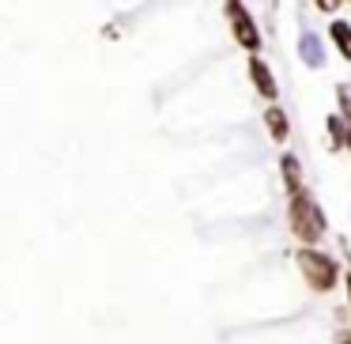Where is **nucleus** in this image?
I'll return each mask as SVG.
<instances>
[{
    "instance_id": "2",
    "label": "nucleus",
    "mask_w": 351,
    "mask_h": 344,
    "mask_svg": "<svg viewBox=\"0 0 351 344\" xmlns=\"http://www.w3.org/2000/svg\"><path fill=\"white\" fill-rule=\"evenodd\" d=\"M295 257H298V268H302L306 284H310L313 291H332L336 288V280H340V265H336L328 253L313 250V246H302Z\"/></svg>"
},
{
    "instance_id": "7",
    "label": "nucleus",
    "mask_w": 351,
    "mask_h": 344,
    "mask_svg": "<svg viewBox=\"0 0 351 344\" xmlns=\"http://www.w3.org/2000/svg\"><path fill=\"white\" fill-rule=\"evenodd\" d=\"M298 54H302V61L313 65V69H321V65H325V49H321L317 34H302V46H298Z\"/></svg>"
},
{
    "instance_id": "5",
    "label": "nucleus",
    "mask_w": 351,
    "mask_h": 344,
    "mask_svg": "<svg viewBox=\"0 0 351 344\" xmlns=\"http://www.w3.org/2000/svg\"><path fill=\"white\" fill-rule=\"evenodd\" d=\"M265 125H268V137L280 140V144L291 137V122H287V114H283L280 106H268L265 110Z\"/></svg>"
},
{
    "instance_id": "11",
    "label": "nucleus",
    "mask_w": 351,
    "mask_h": 344,
    "mask_svg": "<svg viewBox=\"0 0 351 344\" xmlns=\"http://www.w3.org/2000/svg\"><path fill=\"white\" fill-rule=\"evenodd\" d=\"M336 344H351V333H348V329H343V333L336 336Z\"/></svg>"
},
{
    "instance_id": "6",
    "label": "nucleus",
    "mask_w": 351,
    "mask_h": 344,
    "mask_svg": "<svg viewBox=\"0 0 351 344\" xmlns=\"http://www.w3.org/2000/svg\"><path fill=\"white\" fill-rule=\"evenodd\" d=\"M283 182H287V197L295 200L298 193H306L302 190V174H298V159L295 155H283Z\"/></svg>"
},
{
    "instance_id": "3",
    "label": "nucleus",
    "mask_w": 351,
    "mask_h": 344,
    "mask_svg": "<svg viewBox=\"0 0 351 344\" xmlns=\"http://www.w3.org/2000/svg\"><path fill=\"white\" fill-rule=\"evenodd\" d=\"M223 16L230 19V27H234L238 46L250 49V54H257V49H261V31H257V23H253V16L245 12V4L230 0V4H223Z\"/></svg>"
},
{
    "instance_id": "1",
    "label": "nucleus",
    "mask_w": 351,
    "mask_h": 344,
    "mask_svg": "<svg viewBox=\"0 0 351 344\" xmlns=\"http://www.w3.org/2000/svg\"><path fill=\"white\" fill-rule=\"evenodd\" d=\"M287 220H291V231H295V235L302 238L306 246H313L321 235H325V212H321V208L313 205L310 193H298V197L291 200Z\"/></svg>"
},
{
    "instance_id": "9",
    "label": "nucleus",
    "mask_w": 351,
    "mask_h": 344,
    "mask_svg": "<svg viewBox=\"0 0 351 344\" xmlns=\"http://www.w3.org/2000/svg\"><path fill=\"white\" fill-rule=\"evenodd\" d=\"M328 133H332V137H328V144H332L336 152H340V148L348 144V137H351V125L343 122L340 114H332V117H328Z\"/></svg>"
},
{
    "instance_id": "10",
    "label": "nucleus",
    "mask_w": 351,
    "mask_h": 344,
    "mask_svg": "<svg viewBox=\"0 0 351 344\" xmlns=\"http://www.w3.org/2000/svg\"><path fill=\"white\" fill-rule=\"evenodd\" d=\"M336 99H340V114H343V122L351 125V84H340V87H336Z\"/></svg>"
},
{
    "instance_id": "12",
    "label": "nucleus",
    "mask_w": 351,
    "mask_h": 344,
    "mask_svg": "<svg viewBox=\"0 0 351 344\" xmlns=\"http://www.w3.org/2000/svg\"><path fill=\"white\" fill-rule=\"evenodd\" d=\"M348 295H351V276H348Z\"/></svg>"
},
{
    "instance_id": "13",
    "label": "nucleus",
    "mask_w": 351,
    "mask_h": 344,
    "mask_svg": "<svg viewBox=\"0 0 351 344\" xmlns=\"http://www.w3.org/2000/svg\"><path fill=\"white\" fill-rule=\"evenodd\" d=\"M348 148H351V137H348Z\"/></svg>"
},
{
    "instance_id": "8",
    "label": "nucleus",
    "mask_w": 351,
    "mask_h": 344,
    "mask_svg": "<svg viewBox=\"0 0 351 344\" xmlns=\"http://www.w3.org/2000/svg\"><path fill=\"white\" fill-rule=\"evenodd\" d=\"M328 34H332L336 49H340V54L351 61V23H348V19H332V27H328Z\"/></svg>"
},
{
    "instance_id": "4",
    "label": "nucleus",
    "mask_w": 351,
    "mask_h": 344,
    "mask_svg": "<svg viewBox=\"0 0 351 344\" xmlns=\"http://www.w3.org/2000/svg\"><path fill=\"white\" fill-rule=\"evenodd\" d=\"M250 80L265 99H276V95H280V87H276V80H272V69H268L265 61H257V57H250Z\"/></svg>"
}]
</instances>
